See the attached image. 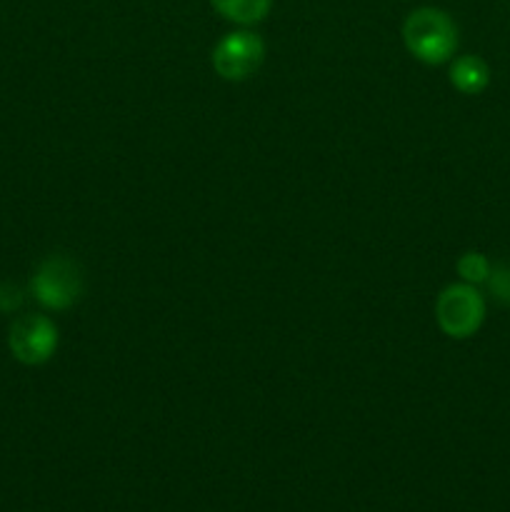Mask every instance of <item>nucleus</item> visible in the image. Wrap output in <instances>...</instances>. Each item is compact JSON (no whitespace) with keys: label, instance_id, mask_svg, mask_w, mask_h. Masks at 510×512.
Segmentation results:
<instances>
[{"label":"nucleus","instance_id":"1","mask_svg":"<svg viewBox=\"0 0 510 512\" xmlns=\"http://www.w3.org/2000/svg\"><path fill=\"white\" fill-rule=\"evenodd\" d=\"M403 43L420 63L443 65L458 50V28L445 10L418 8L405 18Z\"/></svg>","mask_w":510,"mask_h":512},{"label":"nucleus","instance_id":"2","mask_svg":"<svg viewBox=\"0 0 510 512\" xmlns=\"http://www.w3.org/2000/svg\"><path fill=\"white\" fill-rule=\"evenodd\" d=\"M83 270L65 255H50L35 270L30 293L45 310H68L83 295Z\"/></svg>","mask_w":510,"mask_h":512},{"label":"nucleus","instance_id":"3","mask_svg":"<svg viewBox=\"0 0 510 512\" xmlns=\"http://www.w3.org/2000/svg\"><path fill=\"white\" fill-rule=\"evenodd\" d=\"M435 320L448 338H473L485 320V300L475 285L453 283L435 300Z\"/></svg>","mask_w":510,"mask_h":512},{"label":"nucleus","instance_id":"4","mask_svg":"<svg viewBox=\"0 0 510 512\" xmlns=\"http://www.w3.org/2000/svg\"><path fill=\"white\" fill-rule=\"evenodd\" d=\"M213 70L228 83L253 78L265 60V43L253 30H233L213 48Z\"/></svg>","mask_w":510,"mask_h":512},{"label":"nucleus","instance_id":"5","mask_svg":"<svg viewBox=\"0 0 510 512\" xmlns=\"http://www.w3.org/2000/svg\"><path fill=\"white\" fill-rule=\"evenodd\" d=\"M8 348L23 365H45L58 350V328L48 315H20L8 333Z\"/></svg>","mask_w":510,"mask_h":512},{"label":"nucleus","instance_id":"6","mask_svg":"<svg viewBox=\"0 0 510 512\" xmlns=\"http://www.w3.org/2000/svg\"><path fill=\"white\" fill-rule=\"evenodd\" d=\"M490 68L478 55H460L450 65V85L463 95H478L488 88Z\"/></svg>","mask_w":510,"mask_h":512},{"label":"nucleus","instance_id":"7","mask_svg":"<svg viewBox=\"0 0 510 512\" xmlns=\"http://www.w3.org/2000/svg\"><path fill=\"white\" fill-rule=\"evenodd\" d=\"M215 13L235 25H255L268 18L273 0H210Z\"/></svg>","mask_w":510,"mask_h":512},{"label":"nucleus","instance_id":"8","mask_svg":"<svg viewBox=\"0 0 510 512\" xmlns=\"http://www.w3.org/2000/svg\"><path fill=\"white\" fill-rule=\"evenodd\" d=\"M455 268H458V275H460V280H463V283L475 285V288H478V285L488 283L493 265L488 263V258H485L483 253H473V250H470V253L460 255L458 265H455Z\"/></svg>","mask_w":510,"mask_h":512},{"label":"nucleus","instance_id":"9","mask_svg":"<svg viewBox=\"0 0 510 512\" xmlns=\"http://www.w3.org/2000/svg\"><path fill=\"white\" fill-rule=\"evenodd\" d=\"M488 290L498 303L510 308V265H498V268L490 270Z\"/></svg>","mask_w":510,"mask_h":512},{"label":"nucleus","instance_id":"10","mask_svg":"<svg viewBox=\"0 0 510 512\" xmlns=\"http://www.w3.org/2000/svg\"><path fill=\"white\" fill-rule=\"evenodd\" d=\"M20 303H23V293L15 285H0V313H13L20 308Z\"/></svg>","mask_w":510,"mask_h":512}]
</instances>
